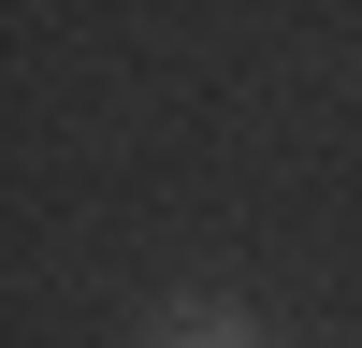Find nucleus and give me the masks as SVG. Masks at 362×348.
Here are the masks:
<instances>
[{
	"label": "nucleus",
	"mask_w": 362,
	"mask_h": 348,
	"mask_svg": "<svg viewBox=\"0 0 362 348\" xmlns=\"http://www.w3.org/2000/svg\"><path fill=\"white\" fill-rule=\"evenodd\" d=\"M160 348H261V334H247V319H174Z\"/></svg>",
	"instance_id": "obj_1"
}]
</instances>
